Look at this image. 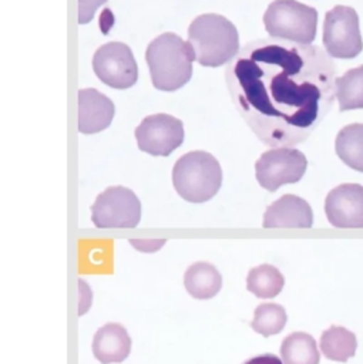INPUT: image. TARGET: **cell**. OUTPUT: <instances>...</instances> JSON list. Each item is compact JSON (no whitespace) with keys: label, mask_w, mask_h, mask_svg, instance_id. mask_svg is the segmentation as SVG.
Segmentation results:
<instances>
[{"label":"cell","mask_w":363,"mask_h":364,"mask_svg":"<svg viewBox=\"0 0 363 364\" xmlns=\"http://www.w3.org/2000/svg\"><path fill=\"white\" fill-rule=\"evenodd\" d=\"M225 81L243 121L270 148L303 142L336 100V67L326 50L272 37L239 48Z\"/></svg>","instance_id":"6da1fadb"},{"label":"cell","mask_w":363,"mask_h":364,"mask_svg":"<svg viewBox=\"0 0 363 364\" xmlns=\"http://www.w3.org/2000/svg\"><path fill=\"white\" fill-rule=\"evenodd\" d=\"M145 60L154 87L175 91L191 80L195 54L188 41L174 33H164L148 44Z\"/></svg>","instance_id":"7a4b0ae2"},{"label":"cell","mask_w":363,"mask_h":364,"mask_svg":"<svg viewBox=\"0 0 363 364\" xmlns=\"http://www.w3.org/2000/svg\"><path fill=\"white\" fill-rule=\"evenodd\" d=\"M188 43L195 61L204 67H219L229 63L239 51L238 30L221 14H201L188 27Z\"/></svg>","instance_id":"3957f363"},{"label":"cell","mask_w":363,"mask_h":364,"mask_svg":"<svg viewBox=\"0 0 363 364\" xmlns=\"http://www.w3.org/2000/svg\"><path fill=\"white\" fill-rule=\"evenodd\" d=\"M172 183L182 199L202 203L218 193L222 185V169L218 159L209 152H186L174 165Z\"/></svg>","instance_id":"277c9868"},{"label":"cell","mask_w":363,"mask_h":364,"mask_svg":"<svg viewBox=\"0 0 363 364\" xmlns=\"http://www.w3.org/2000/svg\"><path fill=\"white\" fill-rule=\"evenodd\" d=\"M317 17L316 9L296 0H273L263 14V24L272 38L312 44Z\"/></svg>","instance_id":"5b68a950"},{"label":"cell","mask_w":363,"mask_h":364,"mask_svg":"<svg viewBox=\"0 0 363 364\" xmlns=\"http://www.w3.org/2000/svg\"><path fill=\"white\" fill-rule=\"evenodd\" d=\"M323 47L332 58L350 60L363 51L359 16L350 6H335L325 14Z\"/></svg>","instance_id":"8992f818"},{"label":"cell","mask_w":363,"mask_h":364,"mask_svg":"<svg viewBox=\"0 0 363 364\" xmlns=\"http://www.w3.org/2000/svg\"><path fill=\"white\" fill-rule=\"evenodd\" d=\"M307 168L303 152L295 146H279L263 152L255 164V175L261 188L275 192L282 185L296 183Z\"/></svg>","instance_id":"52a82bcc"},{"label":"cell","mask_w":363,"mask_h":364,"mask_svg":"<svg viewBox=\"0 0 363 364\" xmlns=\"http://www.w3.org/2000/svg\"><path fill=\"white\" fill-rule=\"evenodd\" d=\"M91 220L97 228H135L141 220V202L125 186H110L91 206Z\"/></svg>","instance_id":"ba28073f"},{"label":"cell","mask_w":363,"mask_h":364,"mask_svg":"<svg viewBox=\"0 0 363 364\" xmlns=\"http://www.w3.org/2000/svg\"><path fill=\"white\" fill-rule=\"evenodd\" d=\"M93 68L95 75L108 87L124 90L138 80V67L131 48L120 41H111L94 53Z\"/></svg>","instance_id":"9c48e42d"},{"label":"cell","mask_w":363,"mask_h":364,"mask_svg":"<svg viewBox=\"0 0 363 364\" xmlns=\"http://www.w3.org/2000/svg\"><path fill=\"white\" fill-rule=\"evenodd\" d=\"M137 145L154 156H168L184 142V124L168 114L145 117L135 128Z\"/></svg>","instance_id":"30bf717a"},{"label":"cell","mask_w":363,"mask_h":364,"mask_svg":"<svg viewBox=\"0 0 363 364\" xmlns=\"http://www.w3.org/2000/svg\"><path fill=\"white\" fill-rule=\"evenodd\" d=\"M325 213L329 223L342 229L363 228V185L340 183L325 199Z\"/></svg>","instance_id":"8fae6325"},{"label":"cell","mask_w":363,"mask_h":364,"mask_svg":"<svg viewBox=\"0 0 363 364\" xmlns=\"http://www.w3.org/2000/svg\"><path fill=\"white\" fill-rule=\"evenodd\" d=\"M77 128L81 134H97L105 129L115 114L112 101L95 88H83L77 94Z\"/></svg>","instance_id":"7c38bea8"},{"label":"cell","mask_w":363,"mask_h":364,"mask_svg":"<svg viewBox=\"0 0 363 364\" xmlns=\"http://www.w3.org/2000/svg\"><path fill=\"white\" fill-rule=\"evenodd\" d=\"M313 225L310 205L300 196L286 193L269 205L263 213V228H300L309 229Z\"/></svg>","instance_id":"4fadbf2b"},{"label":"cell","mask_w":363,"mask_h":364,"mask_svg":"<svg viewBox=\"0 0 363 364\" xmlns=\"http://www.w3.org/2000/svg\"><path fill=\"white\" fill-rule=\"evenodd\" d=\"M131 351L128 331L118 323H107L93 338V354L101 364L121 363Z\"/></svg>","instance_id":"5bb4252c"},{"label":"cell","mask_w":363,"mask_h":364,"mask_svg":"<svg viewBox=\"0 0 363 364\" xmlns=\"http://www.w3.org/2000/svg\"><path fill=\"white\" fill-rule=\"evenodd\" d=\"M186 291L198 300H208L218 294L222 287V276L218 269L208 262L191 264L184 274Z\"/></svg>","instance_id":"9a60e30c"},{"label":"cell","mask_w":363,"mask_h":364,"mask_svg":"<svg viewBox=\"0 0 363 364\" xmlns=\"http://www.w3.org/2000/svg\"><path fill=\"white\" fill-rule=\"evenodd\" d=\"M335 149L349 168L363 172V124L354 122L343 127L336 135Z\"/></svg>","instance_id":"2e32d148"},{"label":"cell","mask_w":363,"mask_h":364,"mask_svg":"<svg viewBox=\"0 0 363 364\" xmlns=\"http://www.w3.org/2000/svg\"><path fill=\"white\" fill-rule=\"evenodd\" d=\"M319 347L326 358L344 363L354 355L357 340L350 330L342 326H330L322 333Z\"/></svg>","instance_id":"e0dca14e"},{"label":"cell","mask_w":363,"mask_h":364,"mask_svg":"<svg viewBox=\"0 0 363 364\" xmlns=\"http://www.w3.org/2000/svg\"><path fill=\"white\" fill-rule=\"evenodd\" d=\"M283 364H319L320 354L316 340L303 331H295L283 338L280 346Z\"/></svg>","instance_id":"ac0fdd59"},{"label":"cell","mask_w":363,"mask_h":364,"mask_svg":"<svg viewBox=\"0 0 363 364\" xmlns=\"http://www.w3.org/2000/svg\"><path fill=\"white\" fill-rule=\"evenodd\" d=\"M283 286V274L272 264H259L251 269L246 276V289L259 299L276 297Z\"/></svg>","instance_id":"d6986e66"},{"label":"cell","mask_w":363,"mask_h":364,"mask_svg":"<svg viewBox=\"0 0 363 364\" xmlns=\"http://www.w3.org/2000/svg\"><path fill=\"white\" fill-rule=\"evenodd\" d=\"M336 100L340 111L363 108V64L336 77Z\"/></svg>","instance_id":"ffe728a7"},{"label":"cell","mask_w":363,"mask_h":364,"mask_svg":"<svg viewBox=\"0 0 363 364\" xmlns=\"http://www.w3.org/2000/svg\"><path fill=\"white\" fill-rule=\"evenodd\" d=\"M288 316L283 306L276 303H262L255 309L251 327L263 337L280 333L286 324Z\"/></svg>","instance_id":"44dd1931"},{"label":"cell","mask_w":363,"mask_h":364,"mask_svg":"<svg viewBox=\"0 0 363 364\" xmlns=\"http://www.w3.org/2000/svg\"><path fill=\"white\" fill-rule=\"evenodd\" d=\"M105 1L107 0H78V11H77L78 24H85L90 20H93L95 10Z\"/></svg>","instance_id":"7402d4cb"},{"label":"cell","mask_w":363,"mask_h":364,"mask_svg":"<svg viewBox=\"0 0 363 364\" xmlns=\"http://www.w3.org/2000/svg\"><path fill=\"white\" fill-rule=\"evenodd\" d=\"M78 290H80V303H78V316H83L91 306L93 293L88 284L84 280H78Z\"/></svg>","instance_id":"603a6c76"},{"label":"cell","mask_w":363,"mask_h":364,"mask_svg":"<svg viewBox=\"0 0 363 364\" xmlns=\"http://www.w3.org/2000/svg\"><path fill=\"white\" fill-rule=\"evenodd\" d=\"M165 239H161V240H141V239H130V243L141 250V252H155L158 249L162 247V245H165Z\"/></svg>","instance_id":"cb8c5ba5"},{"label":"cell","mask_w":363,"mask_h":364,"mask_svg":"<svg viewBox=\"0 0 363 364\" xmlns=\"http://www.w3.org/2000/svg\"><path fill=\"white\" fill-rule=\"evenodd\" d=\"M243 364H283L282 358L276 357L275 354H261L256 357H252L249 360H246Z\"/></svg>","instance_id":"d4e9b609"}]
</instances>
